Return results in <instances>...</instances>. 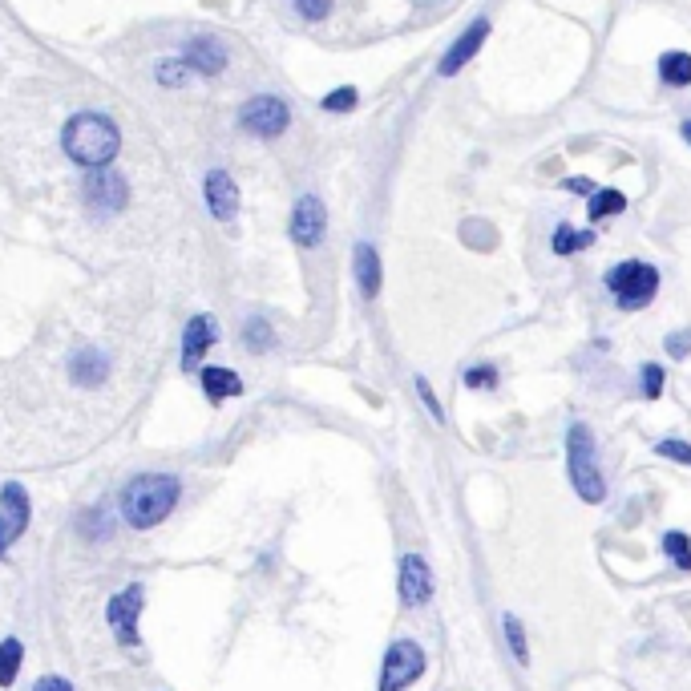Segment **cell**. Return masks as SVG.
Segmentation results:
<instances>
[{"label":"cell","instance_id":"cb8c5ba5","mask_svg":"<svg viewBox=\"0 0 691 691\" xmlns=\"http://www.w3.org/2000/svg\"><path fill=\"white\" fill-rule=\"evenodd\" d=\"M243 344H247V352H267L271 344H275V336H271V324L267 320H247L243 324Z\"/></svg>","mask_w":691,"mask_h":691},{"label":"cell","instance_id":"52a82bcc","mask_svg":"<svg viewBox=\"0 0 691 691\" xmlns=\"http://www.w3.org/2000/svg\"><path fill=\"white\" fill-rule=\"evenodd\" d=\"M425 675V651L413 639H397L384 655V671H380V691H405L409 683H417Z\"/></svg>","mask_w":691,"mask_h":691},{"label":"cell","instance_id":"e0dca14e","mask_svg":"<svg viewBox=\"0 0 691 691\" xmlns=\"http://www.w3.org/2000/svg\"><path fill=\"white\" fill-rule=\"evenodd\" d=\"M352 267H356V283L364 291V300H376V295H380V255H376V247L372 243H356Z\"/></svg>","mask_w":691,"mask_h":691},{"label":"cell","instance_id":"30bf717a","mask_svg":"<svg viewBox=\"0 0 691 691\" xmlns=\"http://www.w3.org/2000/svg\"><path fill=\"white\" fill-rule=\"evenodd\" d=\"M328 235V207L320 194H300L291 207V239L300 243V247H320Z\"/></svg>","mask_w":691,"mask_h":691},{"label":"cell","instance_id":"5b68a950","mask_svg":"<svg viewBox=\"0 0 691 691\" xmlns=\"http://www.w3.org/2000/svg\"><path fill=\"white\" fill-rule=\"evenodd\" d=\"M287 126H291V106L279 93L247 97L243 110H239V130L251 134V138H279Z\"/></svg>","mask_w":691,"mask_h":691},{"label":"cell","instance_id":"4fadbf2b","mask_svg":"<svg viewBox=\"0 0 691 691\" xmlns=\"http://www.w3.org/2000/svg\"><path fill=\"white\" fill-rule=\"evenodd\" d=\"M182 61L194 69V73H203V77H219L223 69H227V45L219 41V37H207V33H199V37H190L186 41V49H182Z\"/></svg>","mask_w":691,"mask_h":691},{"label":"cell","instance_id":"836d02e7","mask_svg":"<svg viewBox=\"0 0 691 691\" xmlns=\"http://www.w3.org/2000/svg\"><path fill=\"white\" fill-rule=\"evenodd\" d=\"M687 348H691V332H675V336H667V352H671V356H687Z\"/></svg>","mask_w":691,"mask_h":691},{"label":"cell","instance_id":"ac0fdd59","mask_svg":"<svg viewBox=\"0 0 691 691\" xmlns=\"http://www.w3.org/2000/svg\"><path fill=\"white\" fill-rule=\"evenodd\" d=\"M106 372H110V364H106L102 352H89V348H85V352H77V356L69 360V376H73L77 384H85V388H89V384H102Z\"/></svg>","mask_w":691,"mask_h":691},{"label":"cell","instance_id":"7c38bea8","mask_svg":"<svg viewBox=\"0 0 691 691\" xmlns=\"http://www.w3.org/2000/svg\"><path fill=\"white\" fill-rule=\"evenodd\" d=\"M397 590H401V603H405V607L429 603V595H433V574H429V566H425L421 554H405V558H401Z\"/></svg>","mask_w":691,"mask_h":691},{"label":"cell","instance_id":"1f68e13d","mask_svg":"<svg viewBox=\"0 0 691 691\" xmlns=\"http://www.w3.org/2000/svg\"><path fill=\"white\" fill-rule=\"evenodd\" d=\"M417 392H421V401H425V409L433 413V421L441 425V421H445V409H441V401L433 397V388H429V380H425V376H417Z\"/></svg>","mask_w":691,"mask_h":691},{"label":"cell","instance_id":"83f0119b","mask_svg":"<svg viewBox=\"0 0 691 691\" xmlns=\"http://www.w3.org/2000/svg\"><path fill=\"white\" fill-rule=\"evenodd\" d=\"M465 388H498V368L493 364H477L465 372Z\"/></svg>","mask_w":691,"mask_h":691},{"label":"cell","instance_id":"f546056e","mask_svg":"<svg viewBox=\"0 0 691 691\" xmlns=\"http://www.w3.org/2000/svg\"><path fill=\"white\" fill-rule=\"evenodd\" d=\"M663 392V368L659 364H643V397L655 401Z\"/></svg>","mask_w":691,"mask_h":691},{"label":"cell","instance_id":"5bb4252c","mask_svg":"<svg viewBox=\"0 0 691 691\" xmlns=\"http://www.w3.org/2000/svg\"><path fill=\"white\" fill-rule=\"evenodd\" d=\"M215 340H219V328H215L211 316H190L186 320V332H182V368L186 372L199 368L203 356L215 348Z\"/></svg>","mask_w":691,"mask_h":691},{"label":"cell","instance_id":"6da1fadb","mask_svg":"<svg viewBox=\"0 0 691 691\" xmlns=\"http://www.w3.org/2000/svg\"><path fill=\"white\" fill-rule=\"evenodd\" d=\"M182 481L174 473H138L122 489V518L134 530H154L178 506Z\"/></svg>","mask_w":691,"mask_h":691},{"label":"cell","instance_id":"8fae6325","mask_svg":"<svg viewBox=\"0 0 691 691\" xmlns=\"http://www.w3.org/2000/svg\"><path fill=\"white\" fill-rule=\"evenodd\" d=\"M203 194H207L211 219L223 223V227H231L235 215H239V186H235V178L227 170H211L207 182H203Z\"/></svg>","mask_w":691,"mask_h":691},{"label":"cell","instance_id":"ffe728a7","mask_svg":"<svg viewBox=\"0 0 691 691\" xmlns=\"http://www.w3.org/2000/svg\"><path fill=\"white\" fill-rule=\"evenodd\" d=\"M590 243H595V231H574L570 223H562V227L554 231V239H550V251L562 255V259H570L574 251H586Z\"/></svg>","mask_w":691,"mask_h":691},{"label":"cell","instance_id":"d6986e66","mask_svg":"<svg viewBox=\"0 0 691 691\" xmlns=\"http://www.w3.org/2000/svg\"><path fill=\"white\" fill-rule=\"evenodd\" d=\"M659 81L671 89L691 85V53H663L659 57Z\"/></svg>","mask_w":691,"mask_h":691},{"label":"cell","instance_id":"2e32d148","mask_svg":"<svg viewBox=\"0 0 691 691\" xmlns=\"http://www.w3.org/2000/svg\"><path fill=\"white\" fill-rule=\"evenodd\" d=\"M199 380H203V392H207V401H215V405H223V401H231V397H239V392H243V380H239V372H231V368H219V364H207V368H199Z\"/></svg>","mask_w":691,"mask_h":691},{"label":"cell","instance_id":"ba28073f","mask_svg":"<svg viewBox=\"0 0 691 691\" xmlns=\"http://www.w3.org/2000/svg\"><path fill=\"white\" fill-rule=\"evenodd\" d=\"M142 607H146V586L142 582H130L126 590H118V595L110 599L106 619H110V627H114V635H118L122 647H138L142 643V635H138Z\"/></svg>","mask_w":691,"mask_h":691},{"label":"cell","instance_id":"9a60e30c","mask_svg":"<svg viewBox=\"0 0 691 691\" xmlns=\"http://www.w3.org/2000/svg\"><path fill=\"white\" fill-rule=\"evenodd\" d=\"M485 37H489V21L481 17V21H473V25L445 49V57H441V77H457V73L477 57V49L485 45Z\"/></svg>","mask_w":691,"mask_h":691},{"label":"cell","instance_id":"44dd1931","mask_svg":"<svg viewBox=\"0 0 691 691\" xmlns=\"http://www.w3.org/2000/svg\"><path fill=\"white\" fill-rule=\"evenodd\" d=\"M623 207H627V194L607 186V190H595V199H590V207H586V211H590V223H599V219L619 215Z\"/></svg>","mask_w":691,"mask_h":691},{"label":"cell","instance_id":"4316f807","mask_svg":"<svg viewBox=\"0 0 691 691\" xmlns=\"http://www.w3.org/2000/svg\"><path fill=\"white\" fill-rule=\"evenodd\" d=\"M506 639H510V647H514V659L526 667V663H530V647H526V631H522V623H518L514 615H506Z\"/></svg>","mask_w":691,"mask_h":691},{"label":"cell","instance_id":"603a6c76","mask_svg":"<svg viewBox=\"0 0 691 691\" xmlns=\"http://www.w3.org/2000/svg\"><path fill=\"white\" fill-rule=\"evenodd\" d=\"M190 65L182 61V57H166V61H158V69H154V77L162 81V85H170V89H178V85H186L190 81Z\"/></svg>","mask_w":691,"mask_h":691},{"label":"cell","instance_id":"7a4b0ae2","mask_svg":"<svg viewBox=\"0 0 691 691\" xmlns=\"http://www.w3.org/2000/svg\"><path fill=\"white\" fill-rule=\"evenodd\" d=\"M61 146H65V154H69L77 166L97 170V166H110V162L118 158L122 134H118V126H114L106 114L85 110V114H73V118L65 122Z\"/></svg>","mask_w":691,"mask_h":691},{"label":"cell","instance_id":"9c48e42d","mask_svg":"<svg viewBox=\"0 0 691 691\" xmlns=\"http://www.w3.org/2000/svg\"><path fill=\"white\" fill-rule=\"evenodd\" d=\"M29 518H33V506H29V493L21 481H9L0 489V558L9 554V546L29 530Z\"/></svg>","mask_w":691,"mask_h":691},{"label":"cell","instance_id":"277c9868","mask_svg":"<svg viewBox=\"0 0 691 691\" xmlns=\"http://www.w3.org/2000/svg\"><path fill=\"white\" fill-rule=\"evenodd\" d=\"M607 287L615 295V304L623 312H639L655 300V291H659V271L651 263H639V259H627L619 267L607 271Z\"/></svg>","mask_w":691,"mask_h":691},{"label":"cell","instance_id":"8992f818","mask_svg":"<svg viewBox=\"0 0 691 691\" xmlns=\"http://www.w3.org/2000/svg\"><path fill=\"white\" fill-rule=\"evenodd\" d=\"M126 194H130V186H126V178L118 170H110V166L89 170V178H85V207L97 219H114L118 211H126Z\"/></svg>","mask_w":691,"mask_h":691},{"label":"cell","instance_id":"484cf974","mask_svg":"<svg viewBox=\"0 0 691 691\" xmlns=\"http://www.w3.org/2000/svg\"><path fill=\"white\" fill-rule=\"evenodd\" d=\"M356 102H360V93H356L352 85H340V89H332V93L324 97V110H328V114H348V110H356Z\"/></svg>","mask_w":691,"mask_h":691},{"label":"cell","instance_id":"e575fe53","mask_svg":"<svg viewBox=\"0 0 691 691\" xmlns=\"http://www.w3.org/2000/svg\"><path fill=\"white\" fill-rule=\"evenodd\" d=\"M566 190H578V194H595V182H590V178H566Z\"/></svg>","mask_w":691,"mask_h":691},{"label":"cell","instance_id":"d4e9b609","mask_svg":"<svg viewBox=\"0 0 691 691\" xmlns=\"http://www.w3.org/2000/svg\"><path fill=\"white\" fill-rule=\"evenodd\" d=\"M659 550L679 566V570H691V542H687V534H679V530H671L663 542H659Z\"/></svg>","mask_w":691,"mask_h":691},{"label":"cell","instance_id":"4dcf8cb0","mask_svg":"<svg viewBox=\"0 0 691 691\" xmlns=\"http://www.w3.org/2000/svg\"><path fill=\"white\" fill-rule=\"evenodd\" d=\"M655 453H659V457H671V461H679V465H691V445H683V441H659Z\"/></svg>","mask_w":691,"mask_h":691},{"label":"cell","instance_id":"d6a6232c","mask_svg":"<svg viewBox=\"0 0 691 691\" xmlns=\"http://www.w3.org/2000/svg\"><path fill=\"white\" fill-rule=\"evenodd\" d=\"M33 691H73V683L61 679V675H41V679L33 683Z\"/></svg>","mask_w":691,"mask_h":691},{"label":"cell","instance_id":"3957f363","mask_svg":"<svg viewBox=\"0 0 691 691\" xmlns=\"http://www.w3.org/2000/svg\"><path fill=\"white\" fill-rule=\"evenodd\" d=\"M566 465H570V481L578 489L582 502H603L607 498V481H603V469H599V457H595V437H590L586 425H570L566 433Z\"/></svg>","mask_w":691,"mask_h":691},{"label":"cell","instance_id":"7402d4cb","mask_svg":"<svg viewBox=\"0 0 691 691\" xmlns=\"http://www.w3.org/2000/svg\"><path fill=\"white\" fill-rule=\"evenodd\" d=\"M21 659H25L21 639H5V643H0V687H13V683H17Z\"/></svg>","mask_w":691,"mask_h":691},{"label":"cell","instance_id":"f1b7e54d","mask_svg":"<svg viewBox=\"0 0 691 691\" xmlns=\"http://www.w3.org/2000/svg\"><path fill=\"white\" fill-rule=\"evenodd\" d=\"M295 13H300L304 21H328V13H332V0H295Z\"/></svg>","mask_w":691,"mask_h":691},{"label":"cell","instance_id":"d590c367","mask_svg":"<svg viewBox=\"0 0 691 691\" xmlns=\"http://www.w3.org/2000/svg\"><path fill=\"white\" fill-rule=\"evenodd\" d=\"M679 130H683V142H687V146H691V122H683V126H679Z\"/></svg>","mask_w":691,"mask_h":691}]
</instances>
